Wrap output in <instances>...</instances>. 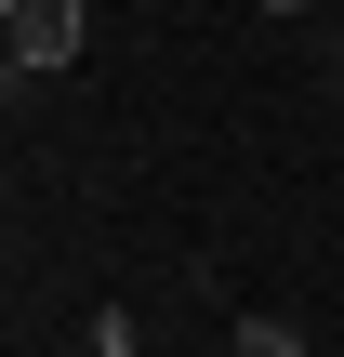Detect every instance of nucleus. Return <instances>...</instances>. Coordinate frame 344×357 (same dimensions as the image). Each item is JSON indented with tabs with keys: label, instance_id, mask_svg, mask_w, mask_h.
I'll return each instance as SVG.
<instances>
[{
	"label": "nucleus",
	"instance_id": "1",
	"mask_svg": "<svg viewBox=\"0 0 344 357\" xmlns=\"http://www.w3.org/2000/svg\"><path fill=\"white\" fill-rule=\"evenodd\" d=\"M0 26H13V79H53V66H80V0H0Z\"/></svg>",
	"mask_w": 344,
	"mask_h": 357
},
{
	"label": "nucleus",
	"instance_id": "2",
	"mask_svg": "<svg viewBox=\"0 0 344 357\" xmlns=\"http://www.w3.org/2000/svg\"><path fill=\"white\" fill-rule=\"evenodd\" d=\"M225 331H239V357H305V331H292V318H225Z\"/></svg>",
	"mask_w": 344,
	"mask_h": 357
},
{
	"label": "nucleus",
	"instance_id": "3",
	"mask_svg": "<svg viewBox=\"0 0 344 357\" xmlns=\"http://www.w3.org/2000/svg\"><path fill=\"white\" fill-rule=\"evenodd\" d=\"M252 13H305V0H252Z\"/></svg>",
	"mask_w": 344,
	"mask_h": 357
},
{
	"label": "nucleus",
	"instance_id": "4",
	"mask_svg": "<svg viewBox=\"0 0 344 357\" xmlns=\"http://www.w3.org/2000/svg\"><path fill=\"white\" fill-rule=\"evenodd\" d=\"M331 93H344V53H331Z\"/></svg>",
	"mask_w": 344,
	"mask_h": 357
}]
</instances>
